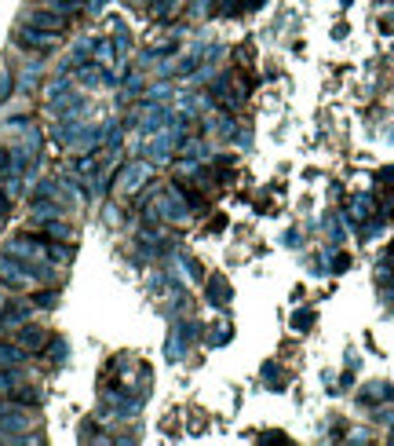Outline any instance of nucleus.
<instances>
[{
    "instance_id": "nucleus-1",
    "label": "nucleus",
    "mask_w": 394,
    "mask_h": 446,
    "mask_svg": "<svg viewBox=\"0 0 394 446\" xmlns=\"http://www.w3.org/2000/svg\"><path fill=\"white\" fill-rule=\"evenodd\" d=\"M0 278H4V282H11L15 289H26V285L33 282V275H29V271H22L15 260H4V257H0Z\"/></svg>"
},
{
    "instance_id": "nucleus-2",
    "label": "nucleus",
    "mask_w": 394,
    "mask_h": 446,
    "mask_svg": "<svg viewBox=\"0 0 394 446\" xmlns=\"http://www.w3.org/2000/svg\"><path fill=\"white\" fill-rule=\"evenodd\" d=\"M44 340H48V333H44L41 326H26V329L19 333V344L26 347V352H41Z\"/></svg>"
},
{
    "instance_id": "nucleus-3",
    "label": "nucleus",
    "mask_w": 394,
    "mask_h": 446,
    "mask_svg": "<svg viewBox=\"0 0 394 446\" xmlns=\"http://www.w3.org/2000/svg\"><path fill=\"white\" fill-rule=\"evenodd\" d=\"M33 26H44V29H62V19H55V15H33Z\"/></svg>"
},
{
    "instance_id": "nucleus-4",
    "label": "nucleus",
    "mask_w": 394,
    "mask_h": 446,
    "mask_svg": "<svg viewBox=\"0 0 394 446\" xmlns=\"http://www.w3.org/2000/svg\"><path fill=\"white\" fill-rule=\"evenodd\" d=\"M369 209H372V201H369V198H358V201H354V220H365Z\"/></svg>"
},
{
    "instance_id": "nucleus-5",
    "label": "nucleus",
    "mask_w": 394,
    "mask_h": 446,
    "mask_svg": "<svg viewBox=\"0 0 394 446\" xmlns=\"http://www.w3.org/2000/svg\"><path fill=\"white\" fill-rule=\"evenodd\" d=\"M387 187H394V168H384V176H380Z\"/></svg>"
},
{
    "instance_id": "nucleus-6",
    "label": "nucleus",
    "mask_w": 394,
    "mask_h": 446,
    "mask_svg": "<svg viewBox=\"0 0 394 446\" xmlns=\"http://www.w3.org/2000/svg\"><path fill=\"white\" fill-rule=\"evenodd\" d=\"M52 8H66V4H77V0H48Z\"/></svg>"
},
{
    "instance_id": "nucleus-7",
    "label": "nucleus",
    "mask_w": 394,
    "mask_h": 446,
    "mask_svg": "<svg viewBox=\"0 0 394 446\" xmlns=\"http://www.w3.org/2000/svg\"><path fill=\"white\" fill-rule=\"evenodd\" d=\"M0 165H8V154L4 150H0Z\"/></svg>"
}]
</instances>
